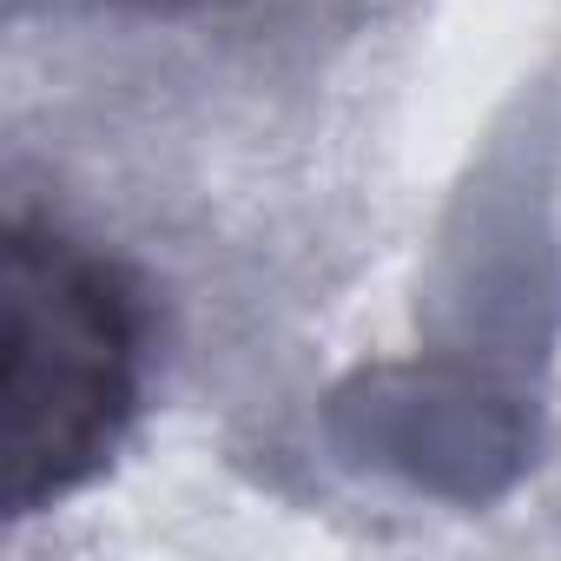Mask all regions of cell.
I'll return each mask as SVG.
<instances>
[{
	"instance_id": "obj_1",
	"label": "cell",
	"mask_w": 561,
	"mask_h": 561,
	"mask_svg": "<svg viewBox=\"0 0 561 561\" xmlns=\"http://www.w3.org/2000/svg\"><path fill=\"white\" fill-rule=\"evenodd\" d=\"M0 311L8 515H41L119 456L146 390V305L100 244L14 205L0 251Z\"/></svg>"
},
{
	"instance_id": "obj_2",
	"label": "cell",
	"mask_w": 561,
	"mask_h": 561,
	"mask_svg": "<svg viewBox=\"0 0 561 561\" xmlns=\"http://www.w3.org/2000/svg\"><path fill=\"white\" fill-rule=\"evenodd\" d=\"M119 8H192V0H119Z\"/></svg>"
}]
</instances>
